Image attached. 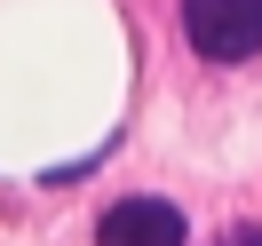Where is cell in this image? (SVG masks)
<instances>
[{
  "label": "cell",
  "mask_w": 262,
  "mask_h": 246,
  "mask_svg": "<svg viewBox=\"0 0 262 246\" xmlns=\"http://www.w3.org/2000/svg\"><path fill=\"white\" fill-rule=\"evenodd\" d=\"M183 40L207 64H246L262 56V0H183Z\"/></svg>",
  "instance_id": "1"
},
{
  "label": "cell",
  "mask_w": 262,
  "mask_h": 246,
  "mask_svg": "<svg viewBox=\"0 0 262 246\" xmlns=\"http://www.w3.org/2000/svg\"><path fill=\"white\" fill-rule=\"evenodd\" d=\"M96 246H183V207H167V198H119V207H103Z\"/></svg>",
  "instance_id": "2"
}]
</instances>
